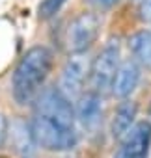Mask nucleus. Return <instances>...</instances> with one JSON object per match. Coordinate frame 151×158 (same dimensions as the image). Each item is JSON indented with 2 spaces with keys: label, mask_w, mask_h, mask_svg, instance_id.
I'll use <instances>...</instances> for the list:
<instances>
[{
  "label": "nucleus",
  "mask_w": 151,
  "mask_h": 158,
  "mask_svg": "<svg viewBox=\"0 0 151 158\" xmlns=\"http://www.w3.org/2000/svg\"><path fill=\"white\" fill-rule=\"evenodd\" d=\"M119 65H121V61H119V39L112 37V39H108V43L103 47V50L97 54V58L92 63V69H90L92 91L103 95L108 89H112V82H114V76H116Z\"/></svg>",
  "instance_id": "2"
},
{
  "label": "nucleus",
  "mask_w": 151,
  "mask_h": 158,
  "mask_svg": "<svg viewBox=\"0 0 151 158\" xmlns=\"http://www.w3.org/2000/svg\"><path fill=\"white\" fill-rule=\"evenodd\" d=\"M30 127L36 143L47 151H69L77 145V132L58 125L49 117L36 114V117L30 121Z\"/></svg>",
  "instance_id": "3"
},
{
  "label": "nucleus",
  "mask_w": 151,
  "mask_h": 158,
  "mask_svg": "<svg viewBox=\"0 0 151 158\" xmlns=\"http://www.w3.org/2000/svg\"><path fill=\"white\" fill-rule=\"evenodd\" d=\"M88 2H90L92 6L99 8V10H106V8H112L118 0H88Z\"/></svg>",
  "instance_id": "16"
},
{
  "label": "nucleus",
  "mask_w": 151,
  "mask_h": 158,
  "mask_svg": "<svg viewBox=\"0 0 151 158\" xmlns=\"http://www.w3.org/2000/svg\"><path fill=\"white\" fill-rule=\"evenodd\" d=\"M151 143V123H136L121 139V145L116 151V158H147Z\"/></svg>",
  "instance_id": "7"
},
{
  "label": "nucleus",
  "mask_w": 151,
  "mask_h": 158,
  "mask_svg": "<svg viewBox=\"0 0 151 158\" xmlns=\"http://www.w3.org/2000/svg\"><path fill=\"white\" fill-rule=\"evenodd\" d=\"M36 114L56 121L62 127L73 128L77 112L71 106V99L60 88H45L36 99Z\"/></svg>",
  "instance_id": "4"
},
{
  "label": "nucleus",
  "mask_w": 151,
  "mask_h": 158,
  "mask_svg": "<svg viewBox=\"0 0 151 158\" xmlns=\"http://www.w3.org/2000/svg\"><path fill=\"white\" fill-rule=\"evenodd\" d=\"M140 82V67L136 61L127 60L121 61L116 76H114V82H112V95L118 99H127L138 86Z\"/></svg>",
  "instance_id": "8"
},
{
  "label": "nucleus",
  "mask_w": 151,
  "mask_h": 158,
  "mask_svg": "<svg viewBox=\"0 0 151 158\" xmlns=\"http://www.w3.org/2000/svg\"><path fill=\"white\" fill-rule=\"evenodd\" d=\"M140 19L151 23V0H140V8H138Z\"/></svg>",
  "instance_id": "15"
},
{
  "label": "nucleus",
  "mask_w": 151,
  "mask_h": 158,
  "mask_svg": "<svg viewBox=\"0 0 151 158\" xmlns=\"http://www.w3.org/2000/svg\"><path fill=\"white\" fill-rule=\"evenodd\" d=\"M136 102L132 101H123L112 119V136L114 138H123L132 127H134V119H136Z\"/></svg>",
  "instance_id": "11"
},
{
  "label": "nucleus",
  "mask_w": 151,
  "mask_h": 158,
  "mask_svg": "<svg viewBox=\"0 0 151 158\" xmlns=\"http://www.w3.org/2000/svg\"><path fill=\"white\" fill-rule=\"evenodd\" d=\"M8 134H10V123L4 114H0V147H4V143L8 141Z\"/></svg>",
  "instance_id": "14"
},
{
  "label": "nucleus",
  "mask_w": 151,
  "mask_h": 158,
  "mask_svg": "<svg viewBox=\"0 0 151 158\" xmlns=\"http://www.w3.org/2000/svg\"><path fill=\"white\" fill-rule=\"evenodd\" d=\"M75 112H77L79 121L86 128H95L99 125V121H101V115H103V101H101V95L95 93V91H90L86 95H80Z\"/></svg>",
  "instance_id": "9"
},
{
  "label": "nucleus",
  "mask_w": 151,
  "mask_h": 158,
  "mask_svg": "<svg viewBox=\"0 0 151 158\" xmlns=\"http://www.w3.org/2000/svg\"><path fill=\"white\" fill-rule=\"evenodd\" d=\"M149 117H151V104H149Z\"/></svg>",
  "instance_id": "17"
},
{
  "label": "nucleus",
  "mask_w": 151,
  "mask_h": 158,
  "mask_svg": "<svg viewBox=\"0 0 151 158\" xmlns=\"http://www.w3.org/2000/svg\"><path fill=\"white\" fill-rule=\"evenodd\" d=\"M90 65L84 54H71L69 60L65 61L62 69V80H60V89L71 99V97H79L86 78L90 76Z\"/></svg>",
  "instance_id": "6"
},
{
  "label": "nucleus",
  "mask_w": 151,
  "mask_h": 158,
  "mask_svg": "<svg viewBox=\"0 0 151 158\" xmlns=\"http://www.w3.org/2000/svg\"><path fill=\"white\" fill-rule=\"evenodd\" d=\"M129 48L136 61L151 71V32L149 30H140L129 37Z\"/></svg>",
  "instance_id": "12"
},
{
  "label": "nucleus",
  "mask_w": 151,
  "mask_h": 158,
  "mask_svg": "<svg viewBox=\"0 0 151 158\" xmlns=\"http://www.w3.org/2000/svg\"><path fill=\"white\" fill-rule=\"evenodd\" d=\"M11 138H13V145L17 149V152L23 158H32L36 154V139L32 134V127L30 123L23 121V119H15L11 123Z\"/></svg>",
  "instance_id": "10"
},
{
  "label": "nucleus",
  "mask_w": 151,
  "mask_h": 158,
  "mask_svg": "<svg viewBox=\"0 0 151 158\" xmlns=\"http://www.w3.org/2000/svg\"><path fill=\"white\" fill-rule=\"evenodd\" d=\"M101 21L95 13H80L77 19H73L67 30V47L71 54H84L93 45L99 35Z\"/></svg>",
  "instance_id": "5"
},
{
  "label": "nucleus",
  "mask_w": 151,
  "mask_h": 158,
  "mask_svg": "<svg viewBox=\"0 0 151 158\" xmlns=\"http://www.w3.org/2000/svg\"><path fill=\"white\" fill-rule=\"evenodd\" d=\"M52 65V54L47 47H32L21 58L11 76V91L17 104H32L41 93V86L49 76Z\"/></svg>",
  "instance_id": "1"
},
{
  "label": "nucleus",
  "mask_w": 151,
  "mask_h": 158,
  "mask_svg": "<svg viewBox=\"0 0 151 158\" xmlns=\"http://www.w3.org/2000/svg\"><path fill=\"white\" fill-rule=\"evenodd\" d=\"M65 2H67V0H43V2L39 4V8H37L39 19H50V17H54L62 10V6Z\"/></svg>",
  "instance_id": "13"
}]
</instances>
